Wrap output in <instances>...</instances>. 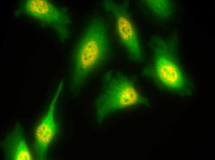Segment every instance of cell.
<instances>
[{
    "label": "cell",
    "instance_id": "7a4b0ae2",
    "mask_svg": "<svg viewBox=\"0 0 215 160\" xmlns=\"http://www.w3.org/2000/svg\"><path fill=\"white\" fill-rule=\"evenodd\" d=\"M103 78L102 90L94 102L98 121L117 110L146 102L133 82L123 74L111 72Z\"/></svg>",
    "mask_w": 215,
    "mask_h": 160
},
{
    "label": "cell",
    "instance_id": "3957f363",
    "mask_svg": "<svg viewBox=\"0 0 215 160\" xmlns=\"http://www.w3.org/2000/svg\"><path fill=\"white\" fill-rule=\"evenodd\" d=\"M154 50L153 63L147 75L160 88L171 93L184 94L192 92V80L167 47L159 44Z\"/></svg>",
    "mask_w": 215,
    "mask_h": 160
},
{
    "label": "cell",
    "instance_id": "277c9868",
    "mask_svg": "<svg viewBox=\"0 0 215 160\" xmlns=\"http://www.w3.org/2000/svg\"><path fill=\"white\" fill-rule=\"evenodd\" d=\"M103 5L115 18L119 40L126 49L129 57L135 61L140 62L142 55L140 40L128 13L120 5L112 0L104 1Z\"/></svg>",
    "mask_w": 215,
    "mask_h": 160
},
{
    "label": "cell",
    "instance_id": "8992f818",
    "mask_svg": "<svg viewBox=\"0 0 215 160\" xmlns=\"http://www.w3.org/2000/svg\"><path fill=\"white\" fill-rule=\"evenodd\" d=\"M4 158L7 160H32L33 158L21 125L17 122L1 143Z\"/></svg>",
    "mask_w": 215,
    "mask_h": 160
},
{
    "label": "cell",
    "instance_id": "5b68a950",
    "mask_svg": "<svg viewBox=\"0 0 215 160\" xmlns=\"http://www.w3.org/2000/svg\"><path fill=\"white\" fill-rule=\"evenodd\" d=\"M62 84L61 83L60 85L47 112L41 119L35 132L33 147L37 160L45 158L48 147L57 132L54 118L55 108Z\"/></svg>",
    "mask_w": 215,
    "mask_h": 160
},
{
    "label": "cell",
    "instance_id": "6da1fadb",
    "mask_svg": "<svg viewBox=\"0 0 215 160\" xmlns=\"http://www.w3.org/2000/svg\"><path fill=\"white\" fill-rule=\"evenodd\" d=\"M110 49L108 28L98 17L92 18L73 53V85H83L91 74L106 60Z\"/></svg>",
    "mask_w": 215,
    "mask_h": 160
},
{
    "label": "cell",
    "instance_id": "52a82bcc",
    "mask_svg": "<svg viewBox=\"0 0 215 160\" xmlns=\"http://www.w3.org/2000/svg\"><path fill=\"white\" fill-rule=\"evenodd\" d=\"M146 4L155 13L158 15H163L166 11V2L162 0H148Z\"/></svg>",
    "mask_w": 215,
    "mask_h": 160
}]
</instances>
